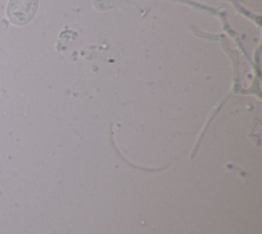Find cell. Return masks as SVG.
I'll return each mask as SVG.
<instances>
[{"instance_id":"1","label":"cell","mask_w":262,"mask_h":234,"mask_svg":"<svg viewBox=\"0 0 262 234\" xmlns=\"http://www.w3.org/2000/svg\"><path fill=\"white\" fill-rule=\"evenodd\" d=\"M39 0H9L6 6V15L15 26H24L34 17Z\"/></svg>"}]
</instances>
